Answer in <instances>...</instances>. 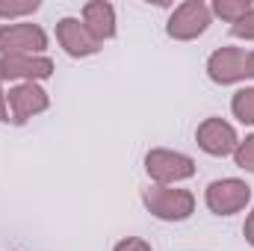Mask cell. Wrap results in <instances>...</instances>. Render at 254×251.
I'll return each instance as SVG.
<instances>
[{
  "instance_id": "16",
  "label": "cell",
  "mask_w": 254,
  "mask_h": 251,
  "mask_svg": "<svg viewBox=\"0 0 254 251\" xmlns=\"http://www.w3.org/2000/svg\"><path fill=\"white\" fill-rule=\"evenodd\" d=\"M231 36L234 39H246V42H254V6L240 18L231 24Z\"/></svg>"
},
{
  "instance_id": "1",
  "label": "cell",
  "mask_w": 254,
  "mask_h": 251,
  "mask_svg": "<svg viewBox=\"0 0 254 251\" xmlns=\"http://www.w3.org/2000/svg\"><path fill=\"white\" fill-rule=\"evenodd\" d=\"M142 204L148 207L151 216L163 222H184L195 213V195L190 189H175V187H148L142 192Z\"/></svg>"
},
{
  "instance_id": "18",
  "label": "cell",
  "mask_w": 254,
  "mask_h": 251,
  "mask_svg": "<svg viewBox=\"0 0 254 251\" xmlns=\"http://www.w3.org/2000/svg\"><path fill=\"white\" fill-rule=\"evenodd\" d=\"M243 234H246V243L254 249V210L249 213V219H246V228H243Z\"/></svg>"
},
{
  "instance_id": "14",
  "label": "cell",
  "mask_w": 254,
  "mask_h": 251,
  "mask_svg": "<svg viewBox=\"0 0 254 251\" xmlns=\"http://www.w3.org/2000/svg\"><path fill=\"white\" fill-rule=\"evenodd\" d=\"M234 163H237L243 172H252L254 175V133L252 136H246V139L237 145V151H234Z\"/></svg>"
},
{
  "instance_id": "4",
  "label": "cell",
  "mask_w": 254,
  "mask_h": 251,
  "mask_svg": "<svg viewBox=\"0 0 254 251\" xmlns=\"http://www.w3.org/2000/svg\"><path fill=\"white\" fill-rule=\"evenodd\" d=\"M48 33L39 24H6L0 27V57H42Z\"/></svg>"
},
{
  "instance_id": "11",
  "label": "cell",
  "mask_w": 254,
  "mask_h": 251,
  "mask_svg": "<svg viewBox=\"0 0 254 251\" xmlns=\"http://www.w3.org/2000/svg\"><path fill=\"white\" fill-rule=\"evenodd\" d=\"M83 24L86 30L104 45L107 39H116V9L107 0H89L83 6Z\"/></svg>"
},
{
  "instance_id": "15",
  "label": "cell",
  "mask_w": 254,
  "mask_h": 251,
  "mask_svg": "<svg viewBox=\"0 0 254 251\" xmlns=\"http://www.w3.org/2000/svg\"><path fill=\"white\" fill-rule=\"evenodd\" d=\"M42 3L39 0H24V3H6L0 0V18H18V15H33Z\"/></svg>"
},
{
  "instance_id": "6",
  "label": "cell",
  "mask_w": 254,
  "mask_h": 251,
  "mask_svg": "<svg viewBox=\"0 0 254 251\" xmlns=\"http://www.w3.org/2000/svg\"><path fill=\"white\" fill-rule=\"evenodd\" d=\"M207 77L219 86H234L249 77V54L243 48H219L207 60Z\"/></svg>"
},
{
  "instance_id": "9",
  "label": "cell",
  "mask_w": 254,
  "mask_h": 251,
  "mask_svg": "<svg viewBox=\"0 0 254 251\" xmlns=\"http://www.w3.org/2000/svg\"><path fill=\"white\" fill-rule=\"evenodd\" d=\"M57 42L63 45V51L74 60L83 57H95L101 51V42L86 30V24L80 18H63L57 21Z\"/></svg>"
},
{
  "instance_id": "12",
  "label": "cell",
  "mask_w": 254,
  "mask_h": 251,
  "mask_svg": "<svg viewBox=\"0 0 254 251\" xmlns=\"http://www.w3.org/2000/svg\"><path fill=\"white\" fill-rule=\"evenodd\" d=\"M252 6H254L252 0H213L210 12H213V15H219L222 21L234 24V21H240V18H243Z\"/></svg>"
},
{
  "instance_id": "13",
  "label": "cell",
  "mask_w": 254,
  "mask_h": 251,
  "mask_svg": "<svg viewBox=\"0 0 254 251\" xmlns=\"http://www.w3.org/2000/svg\"><path fill=\"white\" fill-rule=\"evenodd\" d=\"M231 110H234V116H237L243 125H254V86H246V89H240V92L234 95Z\"/></svg>"
},
{
  "instance_id": "3",
  "label": "cell",
  "mask_w": 254,
  "mask_h": 251,
  "mask_svg": "<svg viewBox=\"0 0 254 251\" xmlns=\"http://www.w3.org/2000/svg\"><path fill=\"white\" fill-rule=\"evenodd\" d=\"M213 21V12L204 0H184L181 6H175V12L169 15V24H166V33L175 39V42H192L198 36L207 33Z\"/></svg>"
},
{
  "instance_id": "10",
  "label": "cell",
  "mask_w": 254,
  "mask_h": 251,
  "mask_svg": "<svg viewBox=\"0 0 254 251\" xmlns=\"http://www.w3.org/2000/svg\"><path fill=\"white\" fill-rule=\"evenodd\" d=\"M54 74V60L48 57H0V83L3 80H48Z\"/></svg>"
},
{
  "instance_id": "2",
  "label": "cell",
  "mask_w": 254,
  "mask_h": 251,
  "mask_svg": "<svg viewBox=\"0 0 254 251\" xmlns=\"http://www.w3.org/2000/svg\"><path fill=\"white\" fill-rule=\"evenodd\" d=\"M145 172L157 187H175L181 181H190L195 175V160L181 154V151H169V148H154L145 157Z\"/></svg>"
},
{
  "instance_id": "19",
  "label": "cell",
  "mask_w": 254,
  "mask_h": 251,
  "mask_svg": "<svg viewBox=\"0 0 254 251\" xmlns=\"http://www.w3.org/2000/svg\"><path fill=\"white\" fill-rule=\"evenodd\" d=\"M0 122H9V107H6V92H3V83H0Z\"/></svg>"
},
{
  "instance_id": "20",
  "label": "cell",
  "mask_w": 254,
  "mask_h": 251,
  "mask_svg": "<svg viewBox=\"0 0 254 251\" xmlns=\"http://www.w3.org/2000/svg\"><path fill=\"white\" fill-rule=\"evenodd\" d=\"M249 77H254V51L249 54Z\"/></svg>"
},
{
  "instance_id": "5",
  "label": "cell",
  "mask_w": 254,
  "mask_h": 251,
  "mask_svg": "<svg viewBox=\"0 0 254 251\" xmlns=\"http://www.w3.org/2000/svg\"><path fill=\"white\" fill-rule=\"evenodd\" d=\"M204 201L210 207V213L216 216H234L240 210H246V204L252 201V187L240 178H222V181H213L207 192H204Z\"/></svg>"
},
{
  "instance_id": "8",
  "label": "cell",
  "mask_w": 254,
  "mask_h": 251,
  "mask_svg": "<svg viewBox=\"0 0 254 251\" xmlns=\"http://www.w3.org/2000/svg\"><path fill=\"white\" fill-rule=\"evenodd\" d=\"M195 142L204 154L210 157H228L237 151L240 139H237V130L234 125H228L225 119H204L198 130H195Z\"/></svg>"
},
{
  "instance_id": "17",
  "label": "cell",
  "mask_w": 254,
  "mask_h": 251,
  "mask_svg": "<svg viewBox=\"0 0 254 251\" xmlns=\"http://www.w3.org/2000/svg\"><path fill=\"white\" fill-rule=\"evenodd\" d=\"M113 251H151V246H148L142 237H127V240H122V243H116Z\"/></svg>"
},
{
  "instance_id": "7",
  "label": "cell",
  "mask_w": 254,
  "mask_h": 251,
  "mask_svg": "<svg viewBox=\"0 0 254 251\" xmlns=\"http://www.w3.org/2000/svg\"><path fill=\"white\" fill-rule=\"evenodd\" d=\"M6 107H9V122L24 125V122H30L33 116L45 113V110L51 107V98H48V92H45L39 83H18V86L9 89Z\"/></svg>"
}]
</instances>
